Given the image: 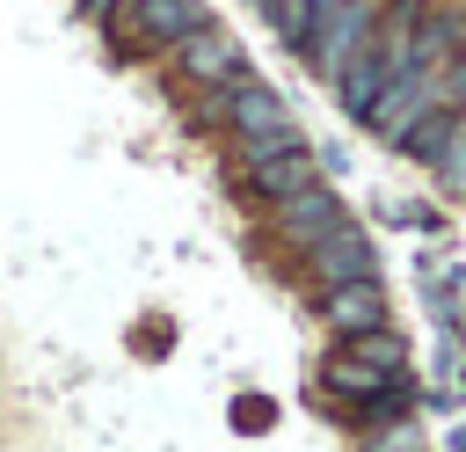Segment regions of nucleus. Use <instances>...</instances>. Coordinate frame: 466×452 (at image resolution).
<instances>
[{"label": "nucleus", "instance_id": "nucleus-4", "mask_svg": "<svg viewBox=\"0 0 466 452\" xmlns=\"http://www.w3.org/2000/svg\"><path fill=\"white\" fill-rule=\"evenodd\" d=\"M371 36H379V0H342V7L306 36V58H313V73L335 87V80L371 51Z\"/></svg>", "mask_w": 466, "mask_h": 452}, {"label": "nucleus", "instance_id": "nucleus-5", "mask_svg": "<svg viewBox=\"0 0 466 452\" xmlns=\"http://www.w3.org/2000/svg\"><path fill=\"white\" fill-rule=\"evenodd\" d=\"M167 58H175V80H182V87H233V80H248V58H240V44H233L218 22L189 29Z\"/></svg>", "mask_w": 466, "mask_h": 452}, {"label": "nucleus", "instance_id": "nucleus-2", "mask_svg": "<svg viewBox=\"0 0 466 452\" xmlns=\"http://www.w3.org/2000/svg\"><path fill=\"white\" fill-rule=\"evenodd\" d=\"M320 386H328L335 401H357V408H371V416H393V408H408V343H400L393 328L350 335V350L320 365Z\"/></svg>", "mask_w": 466, "mask_h": 452}, {"label": "nucleus", "instance_id": "nucleus-11", "mask_svg": "<svg viewBox=\"0 0 466 452\" xmlns=\"http://www.w3.org/2000/svg\"><path fill=\"white\" fill-rule=\"evenodd\" d=\"M124 7H131V0H80V15H87V22H109V15H124Z\"/></svg>", "mask_w": 466, "mask_h": 452}, {"label": "nucleus", "instance_id": "nucleus-12", "mask_svg": "<svg viewBox=\"0 0 466 452\" xmlns=\"http://www.w3.org/2000/svg\"><path fill=\"white\" fill-rule=\"evenodd\" d=\"M255 7H269V0H255Z\"/></svg>", "mask_w": 466, "mask_h": 452}, {"label": "nucleus", "instance_id": "nucleus-8", "mask_svg": "<svg viewBox=\"0 0 466 452\" xmlns=\"http://www.w3.org/2000/svg\"><path fill=\"white\" fill-rule=\"evenodd\" d=\"M320 321H328L335 335H371V328H386V292H379V277H364V284H328V292H320Z\"/></svg>", "mask_w": 466, "mask_h": 452}, {"label": "nucleus", "instance_id": "nucleus-10", "mask_svg": "<svg viewBox=\"0 0 466 452\" xmlns=\"http://www.w3.org/2000/svg\"><path fill=\"white\" fill-rule=\"evenodd\" d=\"M342 0H269L262 15H269V29H277V44H291V51H306V36L335 15Z\"/></svg>", "mask_w": 466, "mask_h": 452}, {"label": "nucleus", "instance_id": "nucleus-6", "mask_svg": "<svg viewBox=\"0 0 466 452\" xmlns=\"http://www.w3.org/2000/svg\"><path fill=\"white\" fill-rule=\"evenodd\" d=\"M299 270H306V277L328 292V284H364V277H379V255H371V241H364L350 219H342L335 233H320V241L299 255Z\"/></svg>", "mask_w": 466, "mask_h": 452}, {"label": "nucleus", "instance_id": "nucleus-9", "mask_svg": "<svg viewBox=\"0 0 466 452\" xmlns=\"http://www.w3.org/2000/svg\"><path fill=\"white\" fill-rule=\"evenodd\" d=\"M240 175H248V197H262V204H284V197H299V190L320 182V168H313L306 146H284V153H269V160H255Z\"/></svg>", "mask_w": 466, "mask_h": 452}, {"label": "nucleus", "instance_id": "nucleus-3", "mask_svg": "<svg viewBox=\"0 0 466 452\" xmlns=\"http://www.w3.org/2000/svg\"><path fill=\"white\" fill-rule=\"evenodd\" d=\"M102 29H109V51H116V58H160V51H175L189 29H204V7H197V0H131V7L109 15Z\"/></svg>", "mask_w": 466, "mask_h": 452}, {"label": "nucleus", "instance_id": "nucleus-1", "mask_svg": "<svg viewBox=\"0 0 466 452\" xmlns=\"http://www.w3.org/2000/svg\"><path fill=\"white\" fill-rule=\"evenodd\" d=\"M204 124L233 131V160H240V168H255V160H269V153H284V146H306V131H299V117H291V102H284L277 87H262V80L211 87Z\"/></svg>", "mask_w": 466, "mask_h": 452}, {"label": "nucleus", "instance_id": "nucleus-7", "mask_svg": "<svg viewBox=\"0 0 466 452\" xmlns=\"http://www.w3.org/2000/svg\"><path fill=\"white\" fill-rule=\"evenodd\" d=\"M269 211H277V241L299 248V255H306L320 233L342 226V197H335L328 182H313V190H299V197H284V204H269Z\"/></svg>", "mask_w": 466, "mask_h": 452}]
</instances>
